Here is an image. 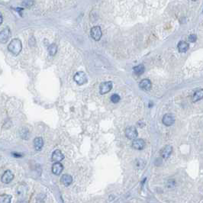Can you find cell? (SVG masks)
Instances as JSON below:
<instances>
[{
	"instance_id": "cell-1",
	"label": "cell",
	"mask_w": 203,
	"mask_h": 203,
	"mask_svg": "<svg viewBox=\"0 0 203 203\" xmlns=\"http://www.w3.org/2000/svg\"><path fill=\"white\" fill-rule=\"evenodd\" d=\"M22 49V45L21 40L18 38L12 39L11 42L9 43V45H8V50L9 52H11L15 56H17L20 54Z\"/></svg>"
},
{
	"instance_id": "cell-2",
	"label": "cell",
	"mask_w": 203,
	"mask_h": 203,
	"mask_svg": "<svg viewBox=\"0 0 203 203\" xmlns=\"http://www.w3.org/2000/svg\"><path fill=\"white\" fill-rule=\"evenodd\" d=\"M74 81L76 82L79 86L84 85L88 82V79L84 72H77L74 75Z\"/></svg>"
},
{
	"instance_id": "cell-3",
	"label": "cell",
	"mask_w": 203,
	"mask_h": 203,
	"mask_svg": "<svg viewBox=\"0 0 203 203\" xmlns=\"http://www.w3.org/2000/svg\"><path fill=\"white\" fill-rule=\"evenodd\" d=\"M125 134L127 138L130 140H134V139H136L138 137V131L136 127L134 126H130L125 130Z\"/></svg>"
},
{
	"instance_id": "cell-4",
	"label": "cell",
	"mask_w": 203,
	"mask_h": 203,
	"mask_svg": "<svg viewBox=\"0 0 203 203\" xmlns=\"http://www.w3.org/2000/svg\"><path fill=\"white\" fill-rule=\"evenodd\" d=\"M112 86H113V83H112V81L104 82L99 86V92L102 95L108 93V92H109L112 90Z\"/></svg>"
},
{
	"instance_id": "cell-5",
	"label": "cell",
	"mask_w": 203,
	"mask_h": 203,
	"mask_svg": "<svg viewBox=\"0 0 203 203\" xmlns=\"http://www.w3.org/2000/svg\"><path fill=\"white\" fill-rule=\"evenodd\" d=\"M102 30L99 26H95V27L92 28L91 31H90V35L94 40L98 41L100 40V38H102Z\"/></svg>"
},
{
	"instance_id": "cell-6",
	"label": "cell",
	"mask_w": 203,
	"mask_h": 203,
	"mask_svg": "<svg viewBox=\"0 0 203 203\" xmlns=\"http://www.w3.org/2000/svg\"><path fill=\"white\" fill-rule=\"evenodd\" d=\"M132 146L134 149L138 150H142L143 149H144L146 144H145L144 140L141 138H138L134 139L133 141Z\"/></svg>"
},
{
	"instance_id": "cell-7",
	"label": "cell",
	"mask_w": 203,
	"mask_h": 203,
	"mask_svg": "<svg viewBox=\"0 0 203 203\" xmlns=\"http://www.w3.org/2000/svg\"><path fill=\"white\" fill-rule=\"evenodd\" d=\"M10 30L9 28H5L0 31V43L5 44L9 40L10 38Z\"/></svg>"
},
{
	"instance_id": "cell-8",
	"label": "cell",
	"mask_w": 203,
	"mask_h": 203,
	"mask_svg": "<svg viewBox=\"0 0 203 203\" xmlns=\"http://www.w3.org/2000/svg\"><path fill=\"white\" fill-rule=\"evenodd\" d=\"M13 179L14 175L13 173H11V170H6L2 176L1 180H2V182L3 183L8 184V183H11V181L13 180Z\"/></svg>"
},
{
	"instance_id": "cell-9",
	"label": "cell",
	"mask_w": 203,
	"mask_h": 203,
	"mask_svg": "<svg viewBox=\"0 0 203 203\" xmlns=\"http://www.w3.org/2000/svg\"><path fill=\"white\" fill-rule=\"evenodd\" d=\"M162 121H163V125H166V126H171L175 122V118H174V116L173 115L166 114L163 115V118H162Z\"/></svg>"
},
{
	"instance_id": "cell-10",
	"label": "cell",
	"mask_w": 203,
	"mask_h": 203,
	"mask_svg": "<svg viewBox=\"0 0 203 203\" xmlns=\"http://www.w3.org/2000/svg\"><path fill=\"white\" fill-rule=\"evenodd\" d=\"M139 87H140L141 89L145 90V91H149V90H150L152 87L151 81L148 80V79L142 80L139 83Z\"/></svg>"
},
{
	"instance_id": "cell-11",
	"label": "cell",
	"mask_w": 203,
	"mask_h": 203,
	"mask_svg": "<svg viewBox=\"0 0 203 203\" xmlns=\"http://www.w3.org/2000/svg\"><path fill=\"white\" fill-rule=\"evenodd\" d=\"M173 152V147L170 145H166L165 147H163L162 150H161V154L162 157L164 159H167L170 157V154H172Z\"/></svg>"
},
{
	"instance_id": "cell-12",
	"label": "cell",
	"mask_w": 203,
	"mask_h": 203,
	"mask_svg": "<svg viewBox=\"0 0 203 203\" xmlns=\"http://www.w3.org/2000/svg\"><path fill=\"white\" fill-rule=\"evenodd\" d=\"M63 170V166L60 162H55L52 166V173L57 176L60 175Z\"/></svg>"
},
{
	"instance_id": "cell-13",
	"label": "cell",
	"mask_w": 203,
	"mask_h": 203,
	"mask_svg": "<svg viewBox=\"0 0 203 203\" xmlns=\"http://www.w3.org/2000/svg\"><path fill=\"white\" fill-rule=\"evenodd\" d=\"M64 158L63 154L60 150H55L52 154V161L54 162H60Z\"/></svg>"
},
{
	"instance_id": "cell-14",
	"label": "cell",
	"mask_w": 203,
	"mask_h": 203,
	"mask_svg": "<svg viewBox=\"0 0 203 203\" xmlns=\"http://www.w3.org/2000/svg\"><path fill=\"white\" fill-rule=\"evenodd\" d=\"M60 182L62 183L63 185H64L65 186H69V185H71L73 183V177L70 175L68 174H63L61 176L60 179Z\"/></svg>"
},
{
	"instance_id": "cell-15",
	"label": "cell",
	"mask_w": 203,
	"mask_h": 203,
	"mask_svg": "<svg viewBox=\"0 0 203 203\" xmlns=\"http://www.w3.org/2000/svg\"><path fill=\"white\" fill-rule=\"evenodd\" d=\"M177 48H178L179 51L180 53H185L190 48V45L184 40H181L179 42L178 45H177Z\"/></svg>"
},
{
	"instance_id": "cell-16",
	"label": "cell",
	"mask_w": 203,
	"mask_h": 203,
	"mask_svg": "<svg viewBox=\"0 0 203 203\" xmlns=\"http://www.w3.org/2000/svg\"><path fill=\"white\" fill-rule=\"evenodd\" d=\"M43 146H44V141H43L42 138L40 137H38L34 140V147L35 148L36 150H40L42 149Z\"/></svg>"
},
{
	"instance_id": "cell-17",
	"label": "cell",
	"mask_w": 203,
	"mask_h": 203,
	"mask_svg": "<svg viewBox=\"0 0 203 203\" xmlns=\"http://www.w3.org/2000/svg\"><path fill=\"white\" fill-rule=\"evenodd\" d=\"M203 98V90L202 89H199L197 90L194 93L193 96H192V102L193 103H196L198 101L201 100Z\"/></svg>"
},
{
	"instance_id": "cell-18",
	"label": "cell",
	"mask_w": 203,
	"mask_h": 203,
	"mask_svg": "<svg viewBox=\"0 0 203 203\" xmlns=\"http://www.w3.org/2000/svg\"><path fill=\"white\" fill-rule=\"evenodd\" d=\"M133 70L138 75H141L144 72V66L143 64H139L133 68Z\"/></svg>"
},
{
	"instance_id": "cell-19",
	"label": "cell",
	"mask_w": 203,
	"mask_h": 203,
	"mask_svg": "<svg viewBox=\"0 0 203 203\" xmlns=\"http://www.w3.org/2000/svg\"><path fill=\"white\" fill-rule=\"evenodd\" d=\"M57 52V46L55 44H51L48 47V53L51 56H54Z\"/></svg>"
},
{
	"instance_id": "cell-20",
	"label": "cell",
	"mask_w": 203,
	"mask_h": 203,
	"mask_svg": "<svg viewBox=\"0 0 203 203\" xmlns=\"http://www.w3.org/2000/svg\"><path fill=\"white\" fill-rule=\"evenodd\" d=\"M11 196L9 195H3L0 196V203H11Z\"/></svg>"
},
{
	"instance_id": "cell-21",
	"label": "cell",
	"mask_w": 203,
	"mask_h": 203,
	"mask_svg": "<svg viewBox=\"0 0 203 203\" xmlns=\"http://www.w3.org/2000/svg\"><path fill=\"white\" fill-rule=\"evenodd\" d=\"M34 5V0H24L22 2V5L25 8H31Z\"/></svg>"
},
{
	"instance_id": "cell-22",
	"label": "cell",
	"mask_w": 203,
	"mask_h": 203,
	"mask_svg": "<svg viewBox=\"0 0 203 203\" xmlns=\"http://www.w3.org/2000/svg\"><path fill=\"white\" fill-rule=\"evenodd\" d=\"M111 101L113 103H118L120 101V96H118V94H113L111 96Z\"/></svg>"
},
{
	"instance_id": "cell-23",
	"label": "cell",
	"mask_w": 203,
	"mask_h": 203,
	"mask_svg": "<svg viewBox=\"0 0 203 203\" xmlns=\"http://www.w3.org/2000/svg\"><path fill=\"white\" fill-rule=\"evenodd\" d=\"M188 39H189V40H190V42L195 43L197 40L196 34H191V35L189 36V38H188Z\"/></svg>"
},
{
	"instance_id": "cell-24",
	"label": "cell",
	"mask_w": 203,
	"mask_h": 203,
	"mask_svg": "<svg viewBox=\"0 0 203 203\" xmlns=\"http://www.w3.org/2000/svg\"><path fill=\"white\" fill-rule=\"evenodd\" d=\"M2 22H3V16H2V13L0 12V25L2 24Z\"/></svg>"
},
{
	"instance_id": "cell-25",
	"label": "cell",
	"mask_w": 203,
	"mask_h": 203,
	"mask_svg": "<svg viewBox=\"0 0 203 203\" xmlns=\"http://www.w3.org/2000/svg\"><path fill=\"white\" fill-rule=\"evenodd\" d=\"M12 155H13L14 156H16V157H21V156H22V155H20L19 154H16V153H13Z\"/></svg>"
},
{
	"instance_id": "cell-26",
	"label": "cell",
	"mask_w": 203,
	"mask_h": 203,
	"mask_svg": "<svg viewBox=\"0 0 203 203\" xmlns=\"http://www.w3.org/2000/svg\"><path fill=\"white\" fill-rule=\"evenodd\" d=\"M192 1H197V0H192Z\"/></svg>"
}]
</instances>
